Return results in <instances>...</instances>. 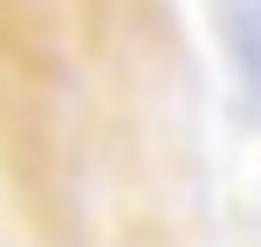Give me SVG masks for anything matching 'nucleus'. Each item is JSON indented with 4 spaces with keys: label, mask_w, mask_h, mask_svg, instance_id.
Returning a JSON list of instances; mask_svg holds the SVG:
<instances>
[{
    "label": "nucleus",
    "mask_w": 261,
    "mask_h": 247,
    "mask_svg": "<svg viewBox=\"0 0 261 247\" xmlns=\"http://www.w3.org/2000/svg\"><path fill=\"white\" fill-rule=\"evenodd\" d=\"M0 179L41 240L69 234L62 199V138H55V90H35L0 62Z\"/></svg>",
    "instance_id": "f257e3e1"
},
{
    "label": "nucleus",
    "mask_w": 261,
    "mask_h": 247,
    "mask_svg": "<svg viewBox=\"0 0 261 247\" xmlns=\"http://www.w3.org/2000/svg\"><path fill=\"white\" fill-rule=\"evenodd\" d=\"M0 62L35 90H62V14L48 0H0Z\"/></svg>",
    "instance_id": "f03ea898"
},
{
    "label": "nucleus",
    "mask_w": 261,
    "mask_h": 247,
    "mask_svg": "<svg viewBox=\"0 0 261 247\" xmlns=\"http://www.w3.org/2000/svg\"><path fill=\"white\" fill-rule=\"evenodd\" d=\"M213 35L227 48V69H234L248 117L261 124V0H213Z\"/></svg>",
    "instance_id": "7ed1b4c3"
},
{
    "label": "nucleus",
    "mask_w": 261,
    "mask_h": 247,
    "mask_svg": "<svg viewBox=\"0 0 261 247\" xmlns=\"http://www.w3.org/2000/svg\"><path fill=\"white\" fill-rule=\"evenodd\" d=\"M55 14H69V21L83 28V35H96V28L110 21V14H117V0H48Z\"/></svg>",
    "instance_id": "20e7f679"
}]
</instances>
